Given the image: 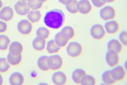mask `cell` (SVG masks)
Segmentation results:
<instances>
[{
    "mask_svg": "<svg viewBox=\"0 0 127 85\" xmlns=\"http://www.w3.org/2000/svg\"><path fill=\"white\" fill-rule=\"evenodd\" d=\"M65 14L62 10L54 9L46 12L43 21L45 25L52 29H58L62 28L65 22Z\"/></svg>",
    "mask_w": 127,
    "mask_h": 85,
    "instance_id": "6da1fadb",
    "label": "cell"
},
{
    "mask_svg": "<svg viewBox=\"0 0 127 85\" xmlns=\"http://www.w3.org/2000/svg\"><path fill=\"white\" fill-rule=\"evenodd\" d=\"M65 47L67 54L72 58H78L81 56L83 52L82 45L78 42L70 41Z\"/></svg>",
    "mask_w": 127,
    "mask_h": 85,
    "instance_id": "7a4b0ae2",
    "label": "cell"
},
{
    "mask_svg": "<svg viewBox=\"0 0 127 85\" xmlns=\"http://www.w3.org/2000/svg\"><path fill=\"white\" fill-rule=\"evenodd\" d=\"M63 63V58L58 54H54L47 57V65L50 70L53 71L59 70L62 68Z\"/></svg>",
    "mask_w": 127,
    "mask_h": 85,
    "instance_id": "3957f363",
    "label": "cell"
},
{
    "mask_svg": "<svg viewBox=\"0 0 127 85\" xmlns=\"http://www.w3.org/2000/svg\"><path fill=\"white\" fill-rule=\"evenodd\" d=\"M90 33L92 38L97 40L104 39L107 34L104 26L99 23L93 25L90 29Z\"/></svg>",
    "mask_w": 127,
    "mask_h": 85,
    "instance_id": "277c9868",
    "label": "cell"
},
{
    "mask_svg": "<svg viewBox=\"0 0 127 85\" xmlns=\"http://www.w3.org/2000/svg\"><path fill=\"white\" fill-rule=\"evenodd\" d=\"M99 15L102 20L106 21L115 19L117 16V12L113 6L105 5L101 8Z\"/></svg>",
    "mask_w": 127,
    "mask_h": 85,
    "instance_id": "5b68a950",
    "label": "cell"
},
{
    "mask_svg": "<svg viewBox=\"0 0 127 85\" xmlns=\"http://www.w3.org/2000/svg\"><path fill=\"white\" fill-rule=\"evenodd\" d=\"M112 77L116 83L125 80L127 77V71L124 67L118 65L110 70Z\"/></svg>",
    "mask_w": 127,
    "mask_h": 85,
    "instance_id": "8992f818",
    "label": "cell"
},
{
    "mask_svg": "<svg viewBox=\"0 0 127 85\" xmlns=\"http://www.w3.org/2000/svg\"><path fill=\"white\" fill-rule=\"evenodd\" d=\"M105 59L106 64L111 68L114 67L120 63V54L112 51L108 50L106 52Z\"/></svg>",
    "mask_w": 127,
    "mask_h": 85,
    "instance_id": "52a82bcc",
    "label": "cell"
},
{
    "mask_svg": "<svg viewBox=\"0 0 127 85\" xmlns=\"http://www.w3.org/2000/svg\"><path fill=\"white\" fill-rule=\"evenodd\" d=\"M78 13L84 15L90 13L93 9V6L89 0H79L78 3Z\"/></svg>",
    "mask_w": 127,
    "mask_h": 85,
    "instance_id": "ba28073f",
    "label": "cell"
},
{
    "mask_svg": "<svg viewBox=\"0 0 127 85\" xmlns=\"http://www.w3.org/2000/svg\"><path fill=\"white\" fill-rule=\"evenodd\" d=\"M17 28L18 31L21 34L28 35L31 32L32 25L29 20L27 19H23L18 23Z\"/></svg>",
    "mask_w": 127,
    "mask_h": 85,
    "instance_id": "9c48e42d",
    "label": "cell"
},
{
    "mask_svg": "<svg viewBox=\"0 0 127 85\" xmlns=\"http://www.w3.org/2000/svg\"><path fill=\"white\" fill-rule=\"evenodd\" d=\"M52 82L56 85H64L67 82V77L66 75L62 71H55L52 77Z\"/></svg>",
    "mask_w": 127,
    "mask_h": 85,
    "instance_id": "30bf717a",
    "label": "cell"
},
{
    "mask_svg": "<svg viewBox=\"0 0 127 85\" xmlns=\"http://www.w3.org/2000/svg\"><path fill=\"white\" fill-rule=\"evenodd\" d=\"M104 27L106 33L110 35L116 34L120 29V24L114 19L106 21Z\"/></svg>",
    "mask_w": 127,
    "mask_h": 85,
    "instance_id": "8fae6325",
    "label": "cell"
},
{
    "mask_svg": "<svg viewBox=\"0 0 127 85\" xmlns=\"http://www.w3.org/2000/svg\"><path fill=\"white\" fill-rule=\"evenodd\" d=\"M107 48L108 50L112 51L120 54L123 50V46L118 40L112 39L108 42Z\"/></svg>",
    "mask_w": 127,
    "mask_h": 85,
    "instance_id": "7c38bea8",
    "label": "cell"
},
{
    "mask_svg": "<svg viewBox=\"0 0 127 85\" xmlns=\"http://www.w3.org/2000/svg\"><path fill=\"white\" fill-rule=\"evenodd\" d=\"M15 12L19 15L24 16L28 14L30 8L27 1H19L14 5Z\"/></svg>",
    "mask_w": 127,
    "mask_h": 85,
    "instance_id": "4fadbf2b",
    "label": "cell"
},
{
    "mask_svg": "<svg viewBox=\"0 0 127 85\" xmlns=\"http://www.w3.org/2000/svg\"><path fill=\"white\" fill-rule=\"evenodd\" d=\"M14 15V11L9 6L4 7L0 10V19L6 22L12 20Z\"/></svg>",
    "mask_w": 127,
    "mask_h": 85,
    "instance_id": "5bb4252c",
    "label": "cell"
},
{
    "mask_svg": "<svg viewBox=\"0 0 127 85\" xmlns=\"http://www.w3.org/2000/svg\"><path fill=\"white\" fill-rule=\"evenodd\" d=\"M9 80L11 85H23L24 82V78L20 72H15L10 75Z\"/></svg>",
    "mask_w": 127,
    "mask_h": 85,
    "instance_id": "9a60e30c",
    "label": "cell"
},
{
    "mask_svg": "<svg viewBox=\"0 0 127 85\" xmlns=\"http://www.w3.org/2000/svg\"><path fill=\"white\" fill-rule=\"evenodd\" d=\"M23 47L22 44L18 41H13L10 43L9 47V53L13 55L21 54Z\"/></svg>",
    "mask_w": 127,
    "mask_h": 85,
    "instance_id": "2e32d148",
    "label": "cell"
},
{
    "mask_svg": "<svg viewBox=\"0 0 127 85\" xmlns=\"http://www.w3.org/2000/svg\"><path fill=\"white\" fill-rule=\"evenodd\" d=\"M86 74V71L83 69L77 68L73 70L71 73V79L74 83L80 85L82 79Z\"/></svg>",
    "mask_w": 127,
    "mask_h": 85,
    "instance_id": "e0dca14e",
    "label": "cell"
},
{
    "mask_svg": "<svg viewBox=\"0 0 127 85\" xmlns=\"http://www.w3.org/2000/svg\"><path fill=\"white\" fill-rule=\"evenodd\" d=\"M46 39L37 37L34 39L32 42L34 49L39 51L44 50L46 47Z\"/></svg>",
    "mask_w": 127,
    "mask_h": 85,
    "instance_id": "ac0fdd59",
    "label": "cell"
},
{
    "mask_svg": "<svg viewBox=\"0 0 127 85\" xmlns=\"http://www.w3.org/2000/svg\"><path fill=\"white\" fill-rule=\"evenodd\" d=\"M61 32L69 41L72 40L75 37V30L71 26H64L62 28Z\"/></svg>",
    "mask_w": 127,
    "mask_h": 85,
    "instance_id": "d6986e66",
    "label": "cell"
},
{
    "mask_svg": "<svg viewBox=\"0 0 127 85\" xmlns=\"http://www.w3.org/2000/svg\"><path fill=\"white\" fill-rule=\"evenodd\" d=\"M54 40L56 43L61 48L65 47L70 41L61 31L56 34Z\"/></svg>",
    "mask_w": 127,
    "mask_h": 85,
    "instance_id": "ffe728a7",
    "label": "cell"
},
{
    "mask_svg": "<svg viewBox=\"0 0 127 85\" xmlns=\"http://www.w3.org/2000/svg\"><path fill=\"white\" fill-rule=\"evenodd\" d=\"M101 79L103 83L105 85H113L117 83L111 74L110 70H106L102 73Z\"/></svg>",
    "mask_w": 127,
    "mask_h": 85,
    "instance_id": "44dd1931",
    "label": "cell"
},
{
    "mask_svg": "<svg viewBox=\"0 0 127 85\" xmlns=\"http://www.w3.org/2000/svg\"><path fill=\"white\" fill-rule=\"evenodd\" d=\"M46 49L48 52L50 54H56L59 52L61 48L57 44L54 39L50 40L47 42Z\"/></svg>",
    "mask_w": 127,
    "mask_h": 85,
    "instance_id": "7402d4cb",
    "label": "cell"
},
{
    "mask_svg": "<svg viewBox=\"0 0 127 85\" xmlns=\"http://www.w3.org/2000/svg\"><path fill=\"white\" fill-rule=\"evenodd\" d=\"M28 20L32 23L38 22L41 17V14L40 11L38 10H32L29 11L27 14Z\"/></svg>",
    "mask_w": 127,
    "mask_h": 85,
    "instance_id": "603a6c76",
    "label": "cell"
},
{
    "mask_svg": "<svg viewBox=\"0 0 127 85\" xmlns=\"http://www.w3.org/2000/svg\"><path fill=\"white\" fill-rule=\"evenodd\" d=\"M47 57L46 55H42L38 58L37 60V65L38 68L42 71H47L50 70L47 65Z\"/></svg>",
    "mask_w": 127,
    "mask_h": 85,
    "instance_id": "cb8c5ba5",
    "label": "cell"
},
{
    "mask_svg": "<svg viewBox=\"0 0 127 85\" xmlns=\"http://www.w3.org/2000/svg\"><path fill=\"white\" fill-rule=\"evenodd\" d=\"M7 60L10 65L13 66L18 65L20 64L22 60L21 54L16 55H13L10 53H8L7 56Z\"/></svg>",
    "mask_w": 127,
    "mask_h": 85,
    "instance_id": "d4e9b609",
    "label": "cell"
},
{
    "mask_svg": "<svg viewBox=\"0 0 127 85\" xmlns=\"http://www.w3.org/2000/svg\"><path fill=\"white\" fill-rule=\"evenodd\" d=\"M97 81L95 77L87 73L83 77L80 81V85H95Z\"/></svg>",
    "mask_w": 127,
    "mask_h": 85,
    "instance_id": "484cf974",
    "label": "cell"
},
{
    "mask_svg": "<svg viewBox=\"0 0 127 85\" xmlns=\"http://www.w3.org/2000/svg\"><path fill=\"white\" fill-rule=\"evenodd\" d=\"M78 3L77 0H72L65 5L66 9L71 14H77L78 13Z\"/></svg>",
    "mask_w": 127,
    "mask_h": 85,
    "instance_id": "4316f807",
    "label": "cell"
},
{
    "mask_svg": "<svg viewBox=\"0 0 127 85\" xmlns=\"http://www.w3.org/2000/svg\"><path fill=\"white\" fill-rule=\"evenodd\" d=\"M11 40L6 35H0V50L4 51L7 49Z\"/></svg>",
    "mask_w": 127,
    "mask_h": 85,
    "instance_id": "83f0119b",
    "label": "cell"
},
{
    "mask_svg": "<svg viewBox=\"0 0 127 85\" xmlns=\"http://www.w3.org/2000/svg\"><path fill=\"white\" fill-rule=\"evenodd\" d=\"M50 34L49 30L45 27H39L36 31L37 37H41L46 40L49 37Z\"/></svg>",
    "mask_w": 127,
    "mask_h": 85,
    "instance_id": "f1b7e54d",
    "label": "cell"
},
{
    "mask_svg": "<svg viewBox=\"0 0 127 85\" xmlns=\"http://www.w3.org/2000/svg\"><path fill=\"white\" fill-rule=\"evenodd\" d=\"M28 6L32 10H38L42 6L43 2L38 0H28L27 1Z\"/></svg>",
    "mask_w": 127,
    "mask_h": 85,
    "instance_id": "f546056e",
    "label": "cell"
},
{
    "mask_svg": "<svg viewBox=\"0 0 127 85\" xmlns=\"http://www.w3.org/2000/svg\"><path fill=\"white\" fill-rule=\"evenodd\" d=\"M10 68V65L5 58H0V72L5 73Z\"/></svg>",
    "mask_w": 127,
    "mask_h": 85,
    "instance_id": "4dcf8cb0",
    "label": "cell"
},
{
    "mask_svg": "<svg viewBox=\"0 0 127 85\" xmlns=\"http://www.w3.org/2000/svg\"><path fill=\"white\" fill-rule=\"evenodd\" d=\"M118 40L123 46L127 45V32L126 31L122 30L118 36Z\"/></svg>",
    "mask_w": 127,
    "mask_h": 85,
    "instance_id": "1f68e13d",
    "label": "cell"
},
{
    "mask_svg": "<svg viewBox=\"0 0 127 85\" xmlns=\"http://www.w3.org/2000/svg\"><path fill=\"white\" fill-rule=\"evenodd\" d=\"M93 6L97 8H101L106 4L103 0H90Z\"/></svg>",
    "mask_w": 127,
    "mask_h": 85,
    "instance_id": "d6a6232c",
    "label": "cell"
},
{
    "mask_svg": "<svg viewBox=\"0 0 127 85\" xmlns=\"http://www.w3.org/2000/svg\"><path fill=\"white\" fill-rule=\"evenodd\" d=\"M7 28V25L6 22L0 20V33H3L6 31Z\"/></svg>",
    "mask_w": 127,
    "mask_h": 85,
    "instance_id": "836d02e7",
    "label": "cell"
},
{
    "mask_svg": "<svg viewBox=\"0 0 127 85\" xmlns=\"http://www.w3.org/2000/svg\"><path fill=\"white\" fill-rule=\"evenodd\" d=\"M72 0H58L60 3L64 5L68 4Z\"/></svg>",
    "mask_w": 127,
    "mask_h": 85,
    "instance_id": "e575fe53",
    "label": "cell"
},
{
    "mask_svg": "<svg viewBox=\"0 0 127 85\" xmlns=\"http://www.w3.org/2000/svg\"><path fill=\"white\" fill-rule=\"evenodd\" d=\"M116 0H103V1L106 4H107V3H113Z\"/></svg>",
    "mask_w": 127,
    "mask_h": 85,
    "instance_id": "d590c367",
    "label": "cell"
},
{
    "mask_svg": "<svg viewBox=\"0 0 127 85\" xmlns=\"http://www.w3.org/2000/svg\"><path fill=\"white\" fill-rule=\"evenodd\" d=\"M3 78L1 75L0 74V85H2L3 83Z\"/></svg>",
    "mask_w": 127,
    "mask_h": 85,
    "instance_id": "8d00e7d4",
    "label": "cell"
},
{
    "mask_svg": "<svg viewBox=\"0 0 127 85\" xmlns=\"http://www.w3.org/2000/svg\"><path fill=\"white\" fill-rule=\"evenodd\" d=\"M3 3L2 1L1 0H0V9L1 8L2 6H3Z\"/></svg>",
    "mask_w": 127,
    "mask_h": 85,
    "instance_id": "74e56055",
    "label": "cell"
},
{
    "mask_svg": "<svg viewBox=\"0 0 127 85\" xmlns=\"http://www.w3.org/2000/svg\"><path fill=\"white\" fill-rule=\"evenodd\" d=\"M38 0L40 1H41L42 2H44L45 1H47V0Z\"/></svg>",
    "mask_w": 127,
    "mask_h": 85,
    "instance_id": "f35d334b",
    "label": "cell"
},
{
    "mask_svg": "<svg viewBox=\"0 0 127 85\" xmlns=\"http://www.w3.org/2000/svg\"><path fill=\"white\" fill-rule=\"evenodd\" d=\"M28 0H19V1H27Z\"/></svg>",
    "mask_w": 127,
    "mask_h": 85,
    "instance_id": "ab89813d",
    "label": "cell"
}]
</instances>
